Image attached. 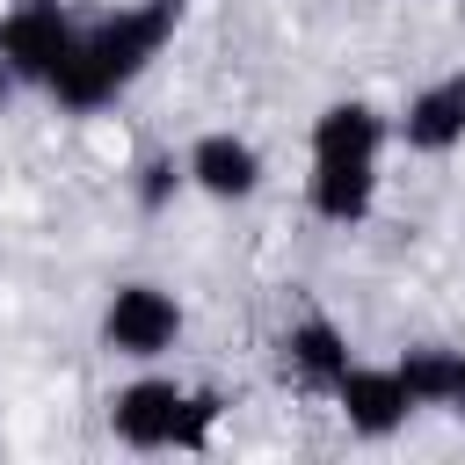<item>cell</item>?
<instances>
[{
	"mask_svg": "<svg viewBox=\"0 0 465 465\" xmlns=\"http://www.w3.org/2000/svg\"><path fill=\"white\" fill-rule=\"evenodd\" d=\"M174 29H182V0H131L116 15H94V22H80V36H73V51L44 94L73 116H94L167 51Z\"/></svg>",
	"mask_w": 465,
	"mask_h": 465,
	"instance_id": "obj_1",
	"label": "cell"
},
{
	"mask_svg": "<svg viewBox=\"0 0 465 465\" xmlns=\"http://www.w3.org/2000/svg\"><path fill=\"white\" fill-rule=\"evenodd\" d=\"M385 116L371 102H327L312 116V174L305 203L327 225H363L378 203V153H385Z\"/></svg>",
	"mask_w": 465,
	"mask_h": 465,
	"instance_id": "obj_2",
	"label": "cell"
},
{
	"mask_svg": "<svg viewBox=\"0 0 465 465\" xmlns=\"http://www.w3.org/2000/svg\"><path fill=\"white\" fill-rule=\"evenodd\" d=\"M218 414H225L218 392H189L174 378H131L109 392V436L124 450H203Z\"/></svg>",
	"mask_w": 465,
	"mask_h": 465,
	"instance_id": "obj_3",
	"label": "cell"
},
{
	"mask_svg": "<svg viewBox=\"0 0 465 465\" xmlns=\"http://www.w3.org/2000/svg\"><path fill=\"white\" fill-rule=\"evenodd\" d=\"M182 341V298L160 291V283H116L109 305H102V349L109 356H131V363H153Z\"/></svg>",
	"mask_w": 465,
	"mask_h": 465,
	"instance_id": "obj_4",
	"label": "cell"
},
{
	"mask_svg": "<svg viewBox=\"0 0 465 465\" xmlns=\"http://www.w3.org/2000/svg\"><path fill=\"white\" fill-rule=\"evenodd\" d=\"M73 36H80V22L65 15V0H22V7H7L0 15V65H7V80L51 87L58 65H65V51H73Z\"/></svg>",
	"mask_w": 465,
	"mask_h": 465,
	"instance_id": "obj_5",
	"label": "cell"
},
{
	"mask_svg": "<svg viewBox=\"0 0 465 465\" xmlns=\"http://www.w3.org/2000/svg\"><path fill=\"white\" fill-rule=\"evenodd\" d=\"M327 400H334V407H341V421H349L356 436H371V443H385V436L414 414V392H407L400 363H349V371H341V385H334Z\"/></svg>",
	"mask_w": 465,
	"mask_h": 465,
	"instance_id": "obj_6",
	"label": "cell"
},
{
	"mask_svg": "<svg viewBox=\"0 0 465 465\" xmlns=\"http://www.w3.org/2000/svg\"><path fill=\"white\" fill-rule=\"evenodd\" d=\"M276 363H283V378H291L298 392H334V385H341V371H349L356 356H349V334H341L327 312H305V320H291V327H283Z\"/></svg>",
	"mask_w": 465,
	"mask_h": 465,
	"instance_id": "obj_7",
	"label": "cell"
},
{
	"mask_svg": "<svg viewBox=\"0 0 465 465\" xmlns=\"http://www.w3.org/2000/svg\"><path fill=\"white\" fill-rule=\"evenodd\" d=\"M392 131H400L407 153H450V145H465V65L443 73V80H429V87H414Z\"/></svg>",
	"mask_w": 465,
	"mask_h": 465,
	"instance_id": "obj_8",
	"label": "cell"
},
{
	"mask_svg": "<svg viewBox=\"0 0 465 465\" xmlns=\"http://www.w3.org/2000/svg\"><path fill=\"white\" fill-rule=\"evenodd\" d=\"M182 160H189V189H203V196H218V203H247V196L262 189V153H254L240 131H203Z\"/></svg>",
	"mask_w": 465,
	"mask_h": 465,
	"instance_id": "obj_9",
	"label": "cell"
},
{
	"mask_svg": "<svg viewBox=\"0 0 465 465\" xmlns=\"http://www.w3.org/2000/svg\"><path fill=\"white\" fill-rule=\"evenodd\" d=\"M400 378H407V392H414V407H450V378H458V349H443V341H414V349L400 356Z\"/></svg>",
	"mask_w": 465,
	"mask_h": 465,
	"instance_id": "obj_10",
	"label": "cell"
},
{
	"mask_svg": "<svg viewBox=\"0 0 465 465\" xmlns=\"http://www.w3.org/2000/svg\"><path fill=\"white\" fill-rule=\"evenodd\" d=\"M182 182H189V160H174V153H145V160H138V211H167Z\"/></svg>",
	"mask_w": 465,
	"mask_h": 465,
	"instance_id": "obj_11",
	"label": "cell"
},
{
	"mask_svg": "<svg viewBox=\"0 0 465 465\" xmlns=\"http://www.w3.org/2000/svg\"><path fill=\"white\" fill-rule=\"evenodd\" d=\"M450 414H465V349H458V378H450Z\"/></svg>",
	"mask_w": 465,
	"mask_h": 465,
	"instance_id": "obj_12",
	"label": "cell"
}]
</instances>
